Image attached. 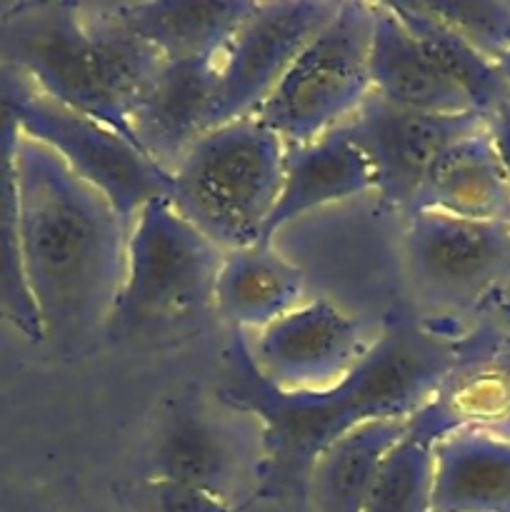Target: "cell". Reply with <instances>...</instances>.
Wrapping results in <instances>:
<instances>
[{
  "label": "cell",
  "mask_w": 510,
  "mask_h": 512,
  "mask_svg": "<svg viewBox=\"0 0 510 512\" xmlns=\"http://www.w3.org/2000/svg\"><path fill=\"white\" fill-rule=\"evenodd\" d=\"M15 113L20 133L53 150L83 183L113 205L128 228L145 203L168 195L170 175L133 140L35 93L20 75H15Z\"/></svg>",
  "instance_id": "obj_7"
},
{
  "label": "cell",
  "mask_w": 510,
  "mask_h": 512,
  "mask_svg": "<svg viewBox=\"0 0 510 512\" xmlns=\"http://www.w3.org/2000/svg\"><path fill=\"white\" fill-rule=\"evenodd\" d=\"M430 512H510V440L480 430L435 440Z\"/></svg>",
  "instance_id": "obj_19"
},
{
  "label": "cell",
  "mask_w": 510,
  "mask_h": 512,
  "mask_svg": "<svg viewBox=\"0 0 510 512\" xmlns=\"http://www.w3.org/2000/svg\"><path fill=\"white\" fill-rule=\"evenodd\" d=\"M20 125L15 113V75L0 70V320L28 343H45L38 310L20 263Z\"/></svg>",
  "instance_id": "obj_20"
},
{
  "label": "cell",
  "mask_w": 510,
  "mask_h": 512,
  "mask_svg": "<svg viewBox=\"0 0 510 512\" xmlns=\"http://www.w3.org/2000/svg\"><path fill=\"white\" fill-rule=\"evenodd\" d=\"M423 10L498 63L510 50V0H418Z\"/></svg>",
  "instance_id": "obj_25"
},
{
  "label": "cell",
  "mask_w": 510,
  "mask_h": 512,
  "mask_svg": "<svg viewBox=\"0 0 510 512\" xmlns=\"http://www.w3.org/2000/svg\"><path fill=\"white\" fill-rule=\"evenodd\" d=\"M338 5L335 0L255 3L218 60L215 128L255 115Z\"/></svg>",
  "instance_id": "obj_8"
},
{
  "label": "cell",
  "mask_w": 510,
  "mask_h": 512,
  "mask_svg": "<svg viewBox=\"0 0 510 512\" xmlns=\"http://www.w3.org/2000/svg\"><path fill=\"white\" fill-rule=\"evenodd\" d=\"M408 258L430 298L468 305L510 265V223L410 213Z\"/></svg>",
  "instance_id": "obj_11"
},
{
  "label": "cell",
  "mask_w": 510,
  "mask_h": 512,
  "mask_svg": "<svg viewBox=\"0 0 510 512\" xmlns=\"http://www.w3.org/2000/svg\"><path fill=\"white\" fill-rule=\"evenodd\" d=\"M420 210L510 223V190L485 125L450 143L430 163L410 213Z\"/></svg>",
  "instance_id": "obj_16"
},
{
  "label": "cell",
  "mask_w": 510,
  "mask_h": 512,
  "mask_svg": "<svg viewBox=\"0 0 510 512\" xmlns=\"http://www.w3.org/2000/svg\"><path fill=\"white\" fill-rule=\"evenodd\" d=\"M245 348L255 373L270 388L308 393L345 378L370 345L348 313L330 300L315 298L245 338Z\"/></svg>",
  "instance_id": "obj_9"
},
{
  "label": "cell",
  "mask_w": 510,
  "mask_h": 512,
  "mask_svg": "<svg viewBox=\"0 0 510 512\" xmlns=\"http://www.w3.org/2000/svg\"><path fill=\"white\" fill-rule=\"evenodd\" d=\"M290 148L255 115L205 133L170 170L168 198L223 253L263 243Z\"/></svg>",
  "instance_id": "obj_4"
},
{
  "label": "cell",
  "mask_w": 510,
  "mask_h": 512,
  "mask_svg": "<svg viewBox=\"0 0 510 512\" xmlns=\"http://www.w3.org/2000/svg\"><path fill=\"white\" fill-rule=\"evenodd\" d=\"M238 460L228 438L198 408L178 405L160 425L150 455V480L208 490L233 500Z\"/></svg>",
  "instance_id": "obj_21"
},
{
  "label": "cell",
  "mask_w": 510,
  "mask_h": 512,
  "mask_svg": "<svg viewBox=\"0 0 510 512\" xmlns=\"http://www.w3.org/2000/svg\"><path fill=\"white\" fill-rule=\"evenodd\" d=\"M368 190H375L373 163L350 133L348 123L320 135L313 143L290 148L283 188L265 223L263 245H273L275 235L293 220Z\"/></svg>",
  "instance_id": "obj_13"
},
{
  "label": "cell",
  "mask_w": 510,
  "mask_h": 512,
  "mask_svg": "<svg viewBox=\"0 0 510 512\" xmlns=\"http://www.w3.org/2000/svg\"><path fill=\"white\" fill-rule=\"evenodd\" d=\"M433 443L405 430L373 480L363 512H430Z\"/></svg>",
  "instance_id": "obj_24"
},
{
  "label": "cell",
  "mask_w": 510,
  "mask_h": 512,
  "mask_svg": "<svg viewBox=\"0 0 510 512\" xmlns=\"http://www.w3.org/2000/svg\"><path fill=\"white\" fill-rule=\"evenodd\" d=\"M485 125L480 113H423L385 103L375 93L348 120L350 133L375 170V190L385 203L410 213L430 163L455 140Z\"/></svg>",
  "instance_id": "obj_10"
},
{
  "label": "cell",
  "mask_w": 510,
  "mask_h": 512,
  "mask_svg": "<svg viewBox=\"0 0 510 512\" xmlns=\"http://www.w3.org/2000/svg\"><path fill=\"white\" fill-rule=\"evenodd\" d=\"M223 250L205 238L168 195L138 210L125 240V270L105 335L170 333L213 308Z\"/></svg>",
  "instance_id": "obj_5"
},
{
  "label": "cell",
  "mask_w": 510,
  "mask_h": 512,
  "mask_svg": "<svg viewBox=\"0 0 510 512\" xmlns=\"http://www.w3.org/2000/svg\"><path fill=\"white\" fill-rule=\"evenodd\" d=\"M20 263L43 338L78 353L105 333L123 285L128 225L53 150L20 133Z\"/></svg>",
  "instance_id": "obj_2"
},
{
  "label": "cell",
  "mask_w": 510,
  "mask_h": 512,
  "mask_svg": "<svg viewBox=\"0 0 510 512\" xmlns=\"http://www.w3.org/2000/svg\"><path fill=\"white\" fill-rule=\"evenodd\" d=\"M160 63L108 5L30 3L0 18V70L128 140L130 110Z\"/></svg>",
  "instance_id": "obj_3"
},
{
  "label": "cell",
  "mask_w": 510,
  "mask_h": 512,
  "mask_svg": "<svg viewBox=\"0 0 510 512\" xmlns=\"http://www.w3.org/2000/svg\"><path fill=\"white\" fill-rule=\"evenodd\" d=\"M148 500L153 512H235L233 500L220 498L208 490L153 483V480H148Z\"/></svg>",
  "instance_id": "obj_26"
},
{
  "label": "cell",
  "mask_w": 510,
  "mask_h": 512,
  "mask_svg": "<svg viewBox=\"0 0 510 512\" xmlns=\"http://www.w3.org/2000/svg\"><path fill=\"white\" fill-rule=\"evenodd\" d=\"M460 360L458 340L400 323L335 385L283 393L255 373L243 333L233 330L220 400L260 425L253 500H308L310 470L335 440L373 420L410 418Z\"/></svg>",
  "instance_id": "obj_1"
},
{
  "label": "cell",
  "mask_w": 510,
  "mask_h": 512,
  "mask_svg": "<svg viewBox=\"0 0 510 512\" xmlns=\"http://www.w3.org/2000/svg\"><path fill=\"white\" fill-rule=\"evenodd\" d=\"M405 28L413 33L423 53L435 65L448 83H453L465 95L470 108L485 118L493 113L510 95L508 83L498 73L495 63L485 60L475 48H470L460 35H455L448 25L423 10L420 3H390Z\"/></svg>",
  "instance_id": "obj_23"
},
{
  "label": "cell",
  "mask_w": 510,
  "mask_h": 512,
  "mask_svg": "<svg viewBox=\"0 0 510 512\" xmlns=\"http://www.w3.org/2000/svg\"><path fill=\"white\" fill-rule=\"evenodd\" d=\"M370 85L378 98L423 113H468L465 95L430 63L390 3H373ZM475 113V110H473Z\"/></svg>",
  "instance_id": "obj_18"
},
{
  "label": "cell",
  "mask_w": 510,
  "mask_h": 512,
  "mask_svg": "<svg viewBox=\"0 0 510 512\" xmlns=\"http://www.w3.org/2000/svg\"><path fill=\"white\" fill-rule=\"evenodd\" d=\"M485 130H488L493 148L498 153L500 168H503L505 183L510 190V95L493 110L485 115Z\"/></svg>",
  "instance_id": "obj_27"
},
{
  "label": "cell",
  "mask_w": 510,
  "mask_h": 512,
  "mask_svg": "<svg viewBox=\"0 0 510 512\" xmlns=\"http://www.w3.org/2000/svg\"><path fill=\"white\" fill-rule=\"evenodd\" d=\"M373 20V3H340L255 110V118L278 133L288 148L313 143L348 123L373 93Z\"/></svg>",
  "instance_id": "obj_6"
},
{
  "label": "cell",
  "mask_w": 510,
  "mask_h": 512,
  "mask_svg": "<svg viewBox=\"0 0 510 512\" xmlns=\"http://www.w3.org/2000/svg\"><path fill=\"white\" fill-rule=\"evenodd\" d=\"M218 60H163L130 110L135 145L168 175L215 128Z\"/></svg>",
  "instance_id": "obj_12"
},
{
  "label": "cell",
  "mask_w": 510,
  "mask_h": 512,
  "mask_svg": "<svg viewBox=\"0 0 510 512\" xmlns=\"http://www.w3.org/2000/svg\"><path fill=\"white\" fill-rule=\"evenodd\" d=\"M303 300V273L273 245L255 243L223 253L213 308L238 333L248 335L268 328Z\"/></svg>",
  "instance_id": "obj_17"
},
{
  "label": "cell",
  "mask_w": 510,
  "mask_h": 512,
  "mask_svg": "<svg viewBox=\"0 0 510 512\" xmlns=\"http://www.w3.org/2000/svg\"><path fill=\"white\" fill-rule=\"evenodd\" d=\"M455 430H480L510 440V348L460 360L408 418V433L428 443Z\"/></svg>",
  "instance_id": "obj_14"
},
{
  "label": "cell",
  "mask_w": 510,
  "mask_h": 512,
  "mask_svg": "<svg viewBox=\"0 0 510 512\" xmlns=\"http://www.w3.org/2000/svg\"><path fill=\"white\" fill-rule=\"evenodd\" d=\"M253 0L115 3L110 15L163 60L220 58L253 10Z\"/></svg>",
  "instance_id": "obj_15"
},
{
  "label": "cell",
  "mask_w": 510,
  "mask_h": 512,
  "mask_svg": "<svg viewBox=\"0 0 510 512\" xmlns=\"http://www.w3.org/2000/svg\"><path fill=\"white\" fill-rule=\"evenodd\" d=\"M408 430V418L373 420L335 440L310 470L308 500L318 512H363L385 455Z\"/></svg>",
  "instance_id": "obj_22"
},
{
  "label": "cell",
  "mask_w": 510,
  "mask_h": 512,
  "mask_svg": "<svg viewBox=\"0 0 510 512\" xmlns=\"http://www.w3.org/2000/svg\"><path fill=\"white\" fill-rule=\"evenodd\" d=\"M495 68H498V73L503 75V80L508 83V88H510V50L498 60V63H495Z\"/></svg>",
  "instance_id": "obj_28"
}]
</instances>
